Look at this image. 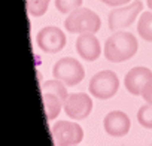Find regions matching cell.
<instances>
[{"mask_svg": "<svg viewBox=\"0 0 152 146\" xmlns=\"http://www.w3.org/2000/svg\"><path fill=\"white\" fill-rule=\"evenodd\" d=\"M143 9V3L136 0V2L130 3V5H125L122 8H116L113 9L110 14H109V28L116 31L119 28H125V27H130L137 15H140Z\"/></svg>", "mask_w": 152, "mask_h": 146, "instance_id": "8992f818", "label": "cell"}, {"mask_svg": "<svg viewBox=\"0 0 152 146\" xmlns=\"http://www.w3.org/2000/svg\"><path fill=\"white\" fill-rule=\"evenodd\" d=\"M76 51L85 61H94L102 54V46L94 33H82L76 39Z\"/></svg>", "mask_w": 152, "mask_h": 146, "instance_id": "8fae6325", "label": "cell"}, {"mask_svg": "<svg viewBox=\"0 0 152 146\" xmlns=\"http://www.w3.org/2000/svg\"><path fill=\"white\" fill-rule=\"evenodd\" d=\"M146 3H148V6H149V9L152 11V0H148V2H146Z\"/></svg>", "mask_w": 152, "mask_h": 146, "instance_id": "ffe728a7", "label": "cell"}, {"mask_svg": "<svg viewBox=\"0 0 152 146\" xmlns=\"http://www.w3.org/2000/svg\"><path fill=\"white\" fill-rule=\"evenodd\" d=\"M52 75L54 79L61 81L66 87H75L85 78V69L76 58L64 57L54 64Z\"/></svg>", "mask_w": 152, "mask_h": 146, "instance_id": "3957f363", "label": "cell"}, {"mask_svg": "<svg viewBox=\"0 0 152 146\" xmlns=\"http://www.w3.org/2000/svg\"><path fill=\"white\" fill-rule=\"evenodd\" d=\"M137 31L142 39H145L146 42H152V12L140 14L137 23Z\"/></svg>", "mask_w": 152, "mask_h": 146, "instance_id": "4fadbf2b", "label": "cell"}, {"mask_svg": "<svg viewBox=\"0 0 152 146\" xmlns=\"http://www.w3.org/2000/svg\"><path fill=\"white\" fill-rule=\"evenodd\" d=\"M139 48L137 39L130 31H116L104 43V57L110 63H122L136 55Z\"/></svg>", "mask_w": 152, "mask_h": 146, "instance_id": "6da1fadb", "label": "cell"}, {"mask_svg": "<svg viewBox=\"0 0 152 146\" xmlns=\"http://www.w3.org/2000/svg\"><path fill=\"white\" fill-rule=\"evenodd\" d=\"M42 97H43V106H45V115H46V118L49 121L55 119L60 115L61 109H64V101L60 97H57L54 94H49V93H43Z\"/></svg>", "mask_w": 152, "mask_h": 146, "instance_id": "7c38bea8", "label": "cell"}, {"mask_svg": "<svg viewBox=\"0 0 152 146\" xmlns=\"http://www.w3.org/2000/svg\"><path fill=\"white\" fill-rule=\"evenodd\" d=\"M142 97H143V100H145L146 103L152 104V81H149V82L146 84V87L143 88Z\"/></svg>", "mask_w": 152, "mask_h": 146, "instance_id": "ac0fdd59", "label": "cell"}, {"mask_svg": "<svg viewBox=\"0 0 152 146\" xmlns=\"http://www.w3.org/2000/svg\"><path fill=\"white\" fill-rule=\"evenodd\" d=\"M152 81V72L148 67H134L131 69L124 79V85L127 88V91L133 96H142L143 88L146 87V84Z\"/></svg>", "mask_w": 152, "mask_h": 146, "instance_id": "30bf717a", "label": "cell"}, {"mask_svg": "<svg viewBox=\"0 0 152 146\" xmlns=\"http://www.w3.org/2000/svg\"><path fill=\"white\" fill-rule=\"evenodd\" d=\"M90 93L99 100L112 99L119 88V79L112 70H102L91 78L90 81Z\"/></svg>", "mask_w": 152, "mask_h": 146, "instance_id": "277c9868", "label": "cell"}, {"mask_svg": "<svg viewBox=\"0 0 152 146\" xmlns=\"http://www.w3.org/2000/svg\"><path fill=\"white\" fill-rule=\"evenodd\" d=\"M64 27L69 33H97L102 27L100 17L87 8H79L73 11L64 21Z\"/></svg>", "mask_w": 152, "mask_h": 146, "instance_id": "7a4b0ae2", "label": "cell"}, {"mask_svg": "<svg viewBox=\"0 0 152 146\" xmlns=\"http://www.w3.org/2000/svg\"><path fill=\"white\" fill-rule=\"evenodd\" d=\"M130 127H131L130 118L122 110H112L103 119V128L112 137H124V136H127L128 131H130Z\"/></svg>", "mask_w": 152, "mask_h": 146, "instance_id": "9c48e42d", "label": "cell"}, {"mask_svg": "<svg viewBox=\"0 0 152 146\" xmlns=\"http://www.w3.org/2000/svg\"><path fill=\"white\" fill-rule=\"evenodd\" d=\"M36 42H37V46L43 52L57 54L66 46V36L58 27L48 26V27H43L37 33Z\"/></svg>", "mask_w": 152, "mask_h": 146, "instance_id": "52a82bcc", "label": "cell"}, {"mask_svg": "<svg viewBox=\"0 0 152 146\" xmlns=\"http://www.w3.org/2000/svg\"><path fill=\"white\" fill-rule=\"evenodd\" d=\"M100 2H103L104 5H107V6H122V5H127V3H130L131 0H100Z\"/></svg>", "mask_w": 152, "mask_h": 146, "instance_id": "d6986e66", "label": "cell"}, {"mask_svg": "<svg viewBox=\"0 0 152 146\" xmlns=\"http://www.w3.org/2000/svg\"><path fill=\"white\" fill-rule=\"evenodd\" d=\"M137 121H139V124L142 127L149 128V130L152 128V104L146 103V104H143L139 109V112H137Z\"/></svg>", "mask_w": 152, "mask_h": 146, "instance_id": "2e32d148", "label": "cell"}, {"mask_svg": "<svg viewBox=\"0 0 152 146\" xmlns=\"http://www.w3.org/2000/svg\"><path fill=\"white\" fill-rule=\"evenodd\" d=\"M52 139L57 146H76L84 139V130L78 122L58 121L51 128Z\"/></svg>", "mask_w": 152, "mask_h": 146, "instance_id": "5b68a950", "label": "cell"}, {"mask_svg": "<svg viewBox=\"0 0 152 146\" xmlns=\"http://www.w3.org/2000/svg\"><path fill=\"white\" fill-rule=\"evenodd\" d=\"M42 93H49V94H54L57 97H60L63 101L67 100L69 94H67V90H66V85L61 82V81H46L43 85H42Z\"/></svg>", "mask_w": 152, "mask_h": 146, "instance_id": "5bb4252c", "label": "cell"}, {"mask_svg": "<svg viewBox=\"0 0 152 146\" xmlns=\"http://www.w3.org/2000/svg\"><path fill=\"white\" fill-rule=\"evenodd\" d=\"M82 6V0H55V8L61 14H72Z\"/></svg>", "mask_w": 152, "mask_h": 146, "instance_id": "e0dca14e", "label": "cell"}, {"mask_svg": "<svg viewBox=\"0 0 152 146\" xmlns=\"http://www.w3.org/2000/svg\"><path fill=\"white\" fill-rule=\"evenodd\" d=\"M93 110V100L90 96L84 93H73L69 94L64 101V112L72 119H85Z\"/></svg>", "mask_w": 152, "mask_h": 146, "instance_id": "ba28073f", "label": "cell"}, {"mask_svg": "<svg viewBox=\"0 0 152 146\" xmlns=\"http://www.w3.org/2000/svg\"><path fill=\"white\" fill-rule=\"evenodd\" d=\"M51 0H27V11L31 17H42L48 11Z\"/></svg>", "mask_w": 152, "mask_h": 146, "instance_id": "9a60e30c", "label": "cell"}]
</instances>
